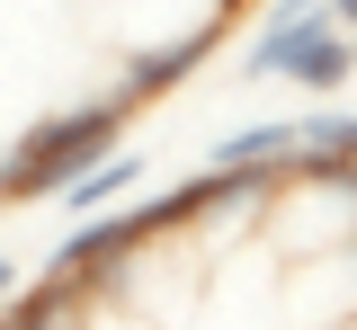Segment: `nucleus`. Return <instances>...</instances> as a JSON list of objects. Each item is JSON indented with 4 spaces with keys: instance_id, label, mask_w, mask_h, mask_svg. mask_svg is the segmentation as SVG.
<instances>
[{
    "instance_id": "6e6552de",
    "label": "nucleus",
    "mask_w": 357,
    "mask_h": 330,
    "mask_svg": "<svg viewBox=\"0 0 357 330\" xmlns=\"http://www.w3.org/2000/svg\"><path fill=\"white\" fill-rule=\"evenodd\" d=\"M223 9H232V0H223Z\"/></svg>"
},
{
    "instance_id": "423d86ee",
    "label": "nucleus",
    "mask_w": 357,
    "mask_h": 330,
    "mask_svg": "<svg viewBox=\"0 0 357 330\" xmlns=\"http://www.w3.org/2000/svg\"><path fill=\"white\" fill-rule=\"evenodd\" d=\"M295 152V125H277V116H259V125H241V134L215 143V170H277Z\"/></svg>"
},
{
    "instance_id": "0eeeda50",
    "label": "nucleus",
    "mask_w": 357,
    "mask_h": 330,
    "mask_svg": "<svg viewBox=\"0 0 357 330\" xmlns=\"http://www.w3.org/2000/svg\"><path fill=\"white\" fill-rule=\"evenodd\" d=\"M9 285H18V259H0V294H9Z\"/></svg>"
},
{
    "instance_id": "7ed1b4c3",
    "label": "nucleus",
    "mask_w": 357,
    "mask_h": 330,
    "mask_svg": "<svg viewBox=\"0 0 357 330\" xmlns=\"http://www.w3.org/2000/svg\"><path fill=\"white\" fill-rule=\"evenodd\" d=\"M206 54H215V18H206V27H188V36H170V45H143L126 72H116V98H126V107H143V98L178 90V81H188Z\"/></svg>"
},
{
    "instance_id": "20e7f679",
    "label": "nucleus",
    "mask_w": 357,
    "mask_h": 330,
    "mask_svg": "<svg viewBox=\"0 0 357 330\" xmlns=\"http://www.w3.org/2000/svg\"><path fill=\"white\" fill-rule=\"evenodd\" d=\"M312 161H357V107H321V98H312V116L295 125L286 170H312Z\"/></svg>"
},
{
    "instance_id": "f257e3e1",
    "label": "nucleus",
    "mask_w": 357,
    "mask_h": 330,
    "mask_svg": "<svg viewBox=\"0 0 357 330\" xmlns=\"http://www.w3.org/2000/svg\"><path fill=\"white\" fill-rule=\"evenodd\" d=\"M126 98H81V107H63V116H45V125H27V134L9 143V161H0V205H36V196H54L72 170H89L98 152H116V134H126Z\"/></svg>"
},
{
    "instance_id": "39448f33",
    "label": "nucleus",
    "mask_w": 357,
    "mask_h": 330,
    "mask_svg": "<svg viewBox=\"0 0 357 330\" xmlns=\"http://www.w3.org/2000/svg\"><path fill=\"white\" fill-rule=\"evenodd\" d=\"M134 179H143V161H134V152H98V161H89V170H72L54 196H63L72 214H98V205H116Z\"/></svg>"
},
{
    "instance_id": "f03ea898",
    "label": "nucleus",
    "mask_w": 357,
    "mask_h": 330,
    "mask_svg": "<svg viewBox=\"0 0 357 330\" xmlns=\"http://www.w3.org/2000/svg\"><path fill=\"white\" fill-rule=\"evenodd\" d=\"M349 72H357V54H349V27H331V9H312L295 27H259L250 63H241V81H295L304 98L349 90Z\"/></svg>"
}]
</instances>
